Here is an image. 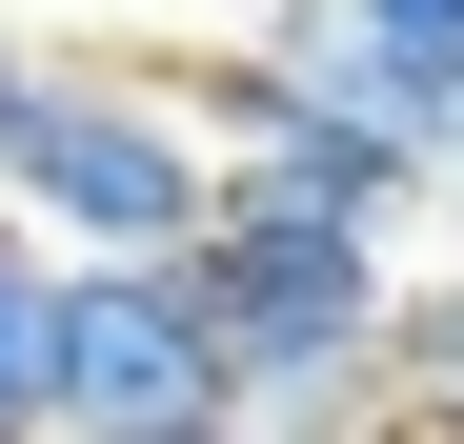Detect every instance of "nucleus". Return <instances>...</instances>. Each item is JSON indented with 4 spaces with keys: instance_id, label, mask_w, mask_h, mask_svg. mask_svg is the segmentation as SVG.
<instances>
[{
    "instance_id": "f257e3e1",
    "label": "nucleus",
    "mask_w": 464,
    "mask_h": 444,
    "mask_svg": "<svg viewBox=\"0 0 464 444\" xmlns=\"http://www.w3.org/2000/svg\"><path fill=\"white\" fill-rule=\"evenodd\" d=\"M202 323L243 363V424H383V343H404V263L343 222H202Z\"/></svg>"
},
{
    "instance_id": "f03ea898",
    "label": "nucleus",
    "mask_w": 464,
    "mask_h": 444,
    "mask_svg": "<svg viewBox=\"0 0 464 444\" xmlns=\"http://www.w3.org/2000/svg\"><path fill=\"white\" fill-rule=\"evenodd\" d=\"M0 222H21L41 263H202L222 162H202V121H182V101L82 82V61H61L41 121H21V162H0Z\"/></svg>"
},
{
    "instance_id": "7ed1b4c3",
    "label": "nucleus",
    "mask_w": 464,
    "mask_h": 444,
    "mask_svg": "<svg viewBox=\"0 0 464 444\" xmlns=\"http://www.w3.org/2000/svg\"><path fill=\"white\" fill-rule=\"evenodd\" d=\"M243 363L202 323V263H61V424L41 444H222Z\"/></svg>"
},
{
    "instance_id": "20e7f679",
    "label": "nucleus",
    "mask_w": 464,
    "mask_h": 444,
    "mask_svg": "<svg viewBox=\"0 0 464 444\" xmlns=\"http://www.w3.org/2000/svg\"><path fill=\"white\" fill-rule=\"evenodd\" d=\"M41 424H61V263L0 243V444H41Z\"/></svg>"
},
{
    "instance_id": "39448f33",
    "label": "nucleus",
    "mask_w": 464,
    "mask_h": 444,
    "mask_svg": "<svg viewBox=\"0 0 464 444\" xmlns=\"http://www.w3.org/2000/svg\"><path fill=\"white\" fill-rule=\"evenodd\" d=\"M383 404L464 444V263H444V283H404V343H383Z\"/></svg>"
},
{
    "instance_id": "423d86ee",
    "label": "nucleus",
    "mask_w": 464,
    "mask_h": 444,
    "mask_svg": "<svg viewBox=\"0 0 464 444\" xmlns=\"http://www.w3.org/2000/svg\"><path fill=\"white\" fill-rule=\"evenodd\" d=\"M41 82H61V61H41L21 21H0V162H21V121H41Z\"/></svg>"
},
{
    "instance_id": "0eeeda50",
    "label": "nucleus",
    "mask_w": 464,
    "mask_h": 444,
    "mask_svg": "<svg viewBox=\"0 0 464 444\" xmlns=\"http://www.w3.org/2000/svg\"><path fill=\"white\" fill-rule=\"evenodd\" d=\"M222 444H324V424H222Z\"/></svg>"
},
{
    "instance_id": "6e6552de",
    "label": "nucleus",
    "mask_w": 464,
    "mask_h": 444,
    "mask_svg": "<svg viewBox=\"0 0 464 444\" xmlns=\"http://www.w3.org/2000/svg\"><path fill=\"white\" fill-rule=\"evenodd\" d=\"M363 444H444V424H404V404H383V424H363Z\"/></svg>"
},
{
    "instance_id": "1a4fd4ad",
    "label": "nucleus",
    "mask_w": 464,
    "mask_h": 444,
    "mask_svg": "<svg viewBox=\"0 0 464 444\" xmlns=\"http://www.w3.org/2000/svg\"><path fill=\"white\" fill-rule=\"evenodd\" d=\"M444 182H464V121H444Z\"/></svg>"
},
{
    "instance_id": "9d476101",
    "label": "nucleus",
    "mask_w": 464,
    "mask_h": 444,
    "mask_svg": "<svg viewBox=\"0 0 464 444\" xmlns=\"http://www.w3.org/2000/svg\"><path fill=\"white\" fill-rule=\"evenodd\" d=\"M0 243H21V222H0Z\"/></svg>"
}]
</instances>
